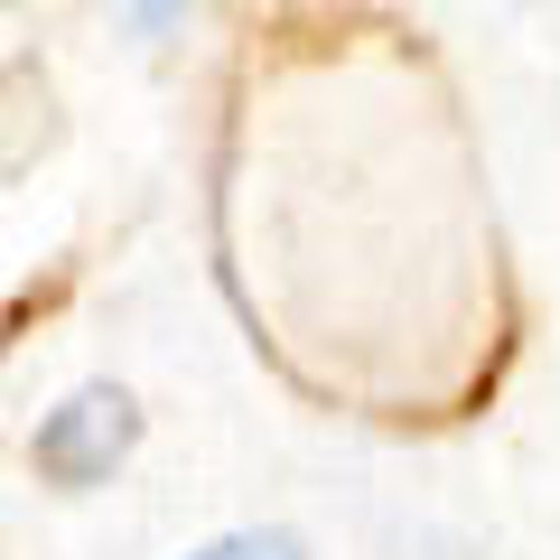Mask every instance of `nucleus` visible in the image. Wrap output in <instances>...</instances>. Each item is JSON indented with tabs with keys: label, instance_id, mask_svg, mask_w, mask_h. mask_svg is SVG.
<instances>
[{
	"label": "nucleus",
	"instance_id": "nucleus-1",
	"mask_svg": "<svg viewBox=\"0 0 560 560\" xmlns=\"http://www.w3.org/2000/svg\"><path fill=\"white\" fill-rule=\"evenodd\" d=\"M140 411L121 383H84L75 401H57V411L38 420V440H28V458H38L47 486H103L121 467V448H131Z\"/></svg>",
	"mask_w": 560,
	"mask_h": 560
},
{
	"label": "nucleus",
	"instance_id": "nucleus-2",
	"mask_svg": "<svg viewBox=\"0 0 560 560\" xmlns=\"http://www.w3.org/2000/svg\"><path fill=\"white\" fill-rule=\"evenodd\" d=\"M197 560H300V541L290 533H234V541H215V551H197Z\"/></svg>",
	"mask_w": 560,
	"mask_h": 560
}]
</instances>
